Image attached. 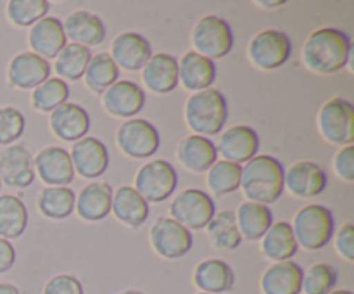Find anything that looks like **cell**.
<instances>
[{
  "label": "cell",
  "mask_w": 354,
  "mask_h": 294,
  "mask_svg": "<svg viewBox=\"0 0 354 294\" xmlns=\"http://www.w3.org/2000/svg\"><path fill=\"white\" fill-rule=\"evenodd\" d=\"M334 169L342 180H346V182H353L354 180V147L353 145H346V147H342L341 151L335 154Z\"/></svg>",
  "instance_id": "cell-43"
},
{
  "label": "cell",
  "mask_w": 354,
  "mask_h": 294,
  "mask_svg": "<svg viewBox=\"0 0 354 294\" xmlns=\"http://www.w3.org/2000/svg\"><path fill=\"white\" fill-rule=\"evenodd\" d=\"M185 120L194 135L211 137L223 130L228 120V104L216 89L194 92L185 104Z\"/></svg>",
  "instance_id": "cell-3"
},
{
  "label": "cell",
  "mask_w": 354,
  "mask_h": 294,
  "mask_svg": "<svg viewBox=\"0 0 354 294\" xmlns=\"http://www.w3.org/2000/svg\"><path fill=\"white\" fill-rule=\"evenodd\" d=\"M259 6H263V7H282V6H286V2H283V0H279V2H266V0H259Z\"/></svg>",
  "instance_id": "cell-47"
},
{
  "label": "cell",
  "mask_w": 354,
  "mask_h": 294,
  "mask_svg": "<svg viewBox=\"0 0 354 294\" xmlns=\"http://www.w3.org/2000/svg\"><path fill=\"white\" fill-rule=\"evenodd\" d=\"M120 294H145V293H142V291H137V289H128V291H123V293H120Z\"/></svg>",
  "instance_id": "cell-49"
},
{
  "label": "cell",
  "mask_w": 354,
  "mask_h": 294,
  "mask_svg": "<svg viewBox=\"0 0 354 294\" xmlns=\"http://www.w3.org/2000/svg\"><path fill=\"white\" fill-rule=\"evenodd\" d=\"M259 149V135L256 134L254 128L248 125H235L228 128L225 134L220 135L216 151L218 156H223L225 161L248 163L254 156H258Z\"/></svg>",
  "instance_id": "cell-15"
},
{
  "label": "cell",
  "mask_w": 354,
  "mask_h": 294,
  "mask_svg": "<svg viewBox=\"0 0 354 294\" xmlns=\"http://www.w3.org/2000/svg\"><path fill=\"white\" fill-rule=\"evenodd\" d=\"M66 38L73 40V44L83 45V47H95L106 40V24L99 16L88 12V10H75L66 17L62 23Z\"/></svg>",
  "instance_id": "cell-22"
},
{
  "label": "cell",
  "mask_w": 354,
  "mask_h": 294,
  "mask_svg": "<svg viewBox=\"0 0 354 294\" xmlns=\"http://www.w3.org/2000/svg\"><path fill=\"white\" fill-rule=\"evenodd\" d=\"M194 52L211 59H223L234 48V31L221 17L209 14L197 21L192 30Z\"/></svg>",
  "instance_id": "cell-5"
},
{
  "label": "cell",
  "mask_w": 354,
  "mask_h": 294,
  "mask_svg": "<svg viewBox=\"0 0 354 294\" xmlns=\"http://www.w3.org/2000/svg\"><path fill=\"white\" fill-rule=\"evenodd\" d=\"M73 168L83 178H99L109 166V152L106 144L95 137H83L73 144L71 152Z\"/></svg>",
  "instance_id": "cell-16"
},
{
  "label": "cell",
  "mask_w": 354,
  "mask_h": 294,
  "mask_svg": "<svg viewBox=\"0 0 354 294\" xmlns=\"http://www.w3.org/2000/svg\"><path fill=\"white\" fill-rule=\"evenodd\" d=\"M235 218H237V225L242 239H248V241H259V239H263V235L273 225V211L270 210V206L251 203V201L242 203L239 206Z\"/></svg>",
  "instance_id": "cell-31"
},
{
  "label": "cell",
  "mask_w": 354,
  "mask_h": 294,
  "mask_svg": "<svg viewBox=\"0 0 354 294\" xmlns=\"http://www.w3.org/2000/svg\"><path fill=\"white\" fill-rule=\"evenodd\" d=\"M113 187L107 182H92L83 187L75 203L78 217L85 221H100L111 213Z\"/></svg>",
  "instance_id": "cell-27"
},
{
  "label": "cell",
  "mask_w": 354,
  "mask_h": 294,
  "mask_svg": "<svg viewBox=\"0 0 354 294\" xmlns=\"http://www.w3.org/2000/svg\"><path fill=\"white\" fill-rule=\"evenodd\" d=\"M194 284L199 287L201 293H230L235 284L234 268L227 261H223V259H204L194 270Z\"/></svg>",
  "instance_id": "cell-25"
},
{
  "label": "cell",
  "mask_w": 354,
  "mask_h": 294,
  "mask_svg": "<svg viewBox=\"0 0 354 294\" xmlns=\"http://www.w3.org/2000/svg\"><path fill=\"white\" fill-rule=\"evenodd\" d=\"M104 109L116 118H133L145 106V92L133 82L118 80L102 93Z\"/></svg>",
  "instance_id": "cell-17"
},
{
  "label": "cell",
  "mask_w": 354,
  "mask_h": 294,
  "mask_svg": "<svg viewBox=\"0 0 354 294\" xmlns=\"http://www.w3.org/2000/svg\"><path fill=\"white\" fill-rule=\"evenodd\" d=\"M83 78L92 92L104 93L120 80V68L107 52H100V54L92 55Z\"/></svg>",
  "instance_id": "cell-35"
},
{
  "label": "cell",
  "mask_w": 354,
  "mask_h": 294,
  "mask_svg": "<svg viewBox=\"0 0 354 294\" xmlns=\"http://www.w3.org/2000/svg\"><path fill=\"white\" fill-rule=\"evenodd\" d=\"M318 128L330 144L353 145L354 107L349 100L334 97L322 106L318 113Z\"/></svg>",
  "instance_id": "cell-7"
},
{
  "label": "cell",
  "mask_w": 354,
  "mask_h": 294,
  "mask_svg": "<svg viewBox=\"0 0 354 294\" xmlns=\"http://www.w3.org/2000/svg\"><path fill=\"white\" fill-rule=\"evenodd\" d=\"M48 9H50V3L47 0H10L7 3V16L12 24L26 28L44 19Z\"/></svg>",
  "instance_id": "cell-39"
},
{
  "label": "cell",
  "mask_w": 354,
  "mask_h": 294,
  "mask_svg": "<svg viewBox=\"0 0 354 294\" xmlns=\"http://www.w3.org/2000/svg\"><path fill=\"white\" fill-rule=\"evenodd\" d=\"M76 194L68 187H45L38 194V210L50 220H66L75 211Z\"/></svg>",
  "instance_id": "cell-34"
},
{
  "label": "cell",
  "mask_w": 354,
  "mask_h": 294,
  "mask_svg": "<svg viewBox=\"0 0 354 294\" xmlns=\"http://www.w3.org/2000/svg\"><path fill=\"white\" fill-rule=\"evenodd\" d=\"M328 176L318 163L297 161L283 175V187L301 199L317 197L327 189Z\"/></svg>",
  "instance_id": "cell-12"
},
{
  "label": "cell",
  "mask_w": 354,
  "mask_h": 294,
  "mask_svg": "<svg viewBox=\"0 0 354 294\" xmlns=\"http://www.w3.org/2000/svg\"><path fill=\"white\" fill-rule=\"evenodd\" d=\"M111 57L118 68L127 71H138L152 57V47L147 38L135 31H124L114 38L111 45Z\"/></svg>",
  "instance_id": "cell-18"
},
{
  "label": "cell",
  "mask_w": 354,
  "mask_h": 294,
  "mask_svg": "<svg viewBox=\"0 0 354 294\" xmlns=\"http://www.w3.org/2000/svg\"><path fill=\"white\" fill-rule=\"evenodd\" d=\"M0 187H2V180H0Z\"/></svg>",
  "instance_id": "cell-50"
},
{
  "label": "cell",
  "mask_w": 354,
  "mask_h": 294,
  "mask_svg": "<svg viewBox=\"0 0 354 294\" xmlns=\"http://www.w3.org/2000/svg\"><path fill=\"white\" fill-rule=\"evenodd\" d=\"M330 294H353V293L349 289H335V291H332Z\"/></svg>",
  "instance_id": "cell-48"
},
{
  "label": "cell",
  "mask_w": 354,
  "mask_h": 294,
  "mask_svg": "<svg viewBox=\"0 0 354 294\" xmlns=\"http://www.w3.org/2000/svg\"><path fill=\"white\" fill-rule=\"evenodd\" d=\"M50 62L35 52H21L9 64V83L14 89H37L50 78Z\"/></svg>",
  "instance_id": "cell-19"
},
{
  "label": "cell",
  "mask_w": 354,
  "mask_h": 294,
  "mask_svg": "<svg viewBox=\"0 0 354 294\" xmlns=\"http://www.w3.org/2000/svg\"><path fill=\"white\" fill-rule=\"evenodd\" d=\"M30 47L33 48L35 54L44 59L57 57L59 52L68 45L62 21L54 16H45L38 23L31 26L30 35H28Z\"/></svg>",
  "instance_id": "cell-21"
},
{
  "label": "cell",
  "mask_w": 354,
  "mask_h": 294,
  "mask_svg": "<svg viewBox=\"0 0 354 294\" xmlns=\"http://www.w3.org/2000/svg\"><path fill=\"white\" fill-rule=\"evenodd\" d=\"M16 263V249L10 241L0 237V273L9 272Z\"/></svg>",
  "instance_id": "cell-45"
},
{
  "label": "cell",
  "mask_w": 354,
  "mask_h": 294,
  "mask_svg": "<svg viewBox=\"0 0 354 294\" xmlns=\"http://www.w3.org/2000/svg\"><path fill=\"white\" fill-rule=\"evenodd\" d=\"M69 97V86L61 78H48L31 92V104L41 113H52L59 106L66 104Z\"/></svg>",
  "instance_id": "cell-38"
},
{
  "label": "cell",
  "mask_w": 354,
  "mask_h": 294,
  "mask_svg": "<svg viewBox=\"0 0 354 294\" xmlns=\"http://www.w3.org/2000/svg\"><path fill=\"white\" fill-rule=\"evenodd\" d=\"M176 158L190 172L203 173L218 161V151L207 137L189 135L176 147Z\"/></svg>",
  "instance_id": "cell-28"
},
{
  "label": "cell",
  "mask_w": 354,
  "mask_h": 294,
  "mask_svg": "<svg viewBox=\"0 0 354 294\" xmlns=\"http://www.w3.org/2000/svg\"><path fill=\"white\" fill-rule=\"evenodd\" d=\"M249 61L259 69L272 71L286 64L292 54L289 37L280 30H263L251 40L248 48Z\"/></svg>",
  "instance_id": "cell-9"
},
{
  "label": "cell",
  "mask_w": 354,
  "mask_h": 294,
  "mask_svg": "<svg viewBox=\"0 0 354 294\" xmlns=\"http://www.w3.org/2000/svg\"><path fill=\"white\" fill-rule=\"evenodd\" d=\"M50 128L64 142H78L90 130V116L80 104L66 102L50 113Z\"/></svg>",
  "instance_id": "cell-20"
},
{
  "label": "cell",
  "mask_w": 354,
  "mask_h": 294,
  "mask_svg": "<svg viewBox=\"0 0 354 294\" xmlns=\"http://www.w3.org/2000/svg\"><path fill=\"white\" fill-rule=\"evenodd\" d=\"M151 244L161 258L178 259L192 249L194 239L189 228L180 225L173 218L162 217L152 225Z\"/></svg>",
  "instance_id": "cell-11"
},
{
  "label": "cell",
  "mask_w": 354,
  "mask_h": 294,
  "mask_svg": "<svg viewBox=\"0 0 354 294\" xmlns=\"http://www.w3.org/2000/svg\"><path fill=\"white\" fill-rule=\"evenodd\" d=\"M337 284V270L330 263H315L303 277L306 294H330Z\"/></svg>",
  "instance_id": "cell-40"
},
{
  "label": "cell",
  "mask_w": 354,
  "mask_h": 294,
  "mask_svg": "<svg viewBox=\"0 0 354 294\" xmlns=\"http://www.w3.org/2000/svg\"><path fill=\"white\" fill-rule=\"evenodd\" d=\"M116 142L128 158L147 159L158 152L161 145L159 131L152 123L142 118H131L118 128Z\"/></svg>",
  "instance_id": "cell-10"
},
{
  "label": "cell",
  "mask_w": 354,
  "mask_h": 294,
  "mask_svg": "<svg viewBox=\"0 0 354 294\" xmlns=\"http://www.w3.org/2000/svg\"><path fill=\"white\" fill-rule=\"evenodd\" d=\"M142 80L154 93H169L178 86V61L171 54H156L142 68Z\"/></svg>",
  "instance_id": "cell-24"
},
{
  "label": "cell",
  "mask_w": 354,
  "mask_h": 294,
  "mask_svg": "<svg viewBox=\"0 0 354 294\" xmlns=\"http://www.w3.org/2000/svg\"><path fill=\"white\" fill-rule=\"evenodd\" d=\"M303 277V266L292 259L273 263L263 273L261 291L263 294H301Z\"/></svg>",
  "instance_id": "cell-23"
},
{
  "label": "cell",
  "mask_w": 354,
  "mask_h": 294,
  "mask_svg": "<svg viewBox=\"0 0 354 294\" xmlns=\"http://www.w3.org/2000/svg\"><path fill=\"white\" fill-rule=\"evenodd\" d=\"M26 118L12 106L0 107V145H10L23 135Z\"/></svg>",
  "instance_id": "cell-41"
},
{
  "label": "cell",
  "mask_w": 354,
  "mask_h": 294,
  "mask_svg": "<svg viewBox=\"0 0 354 294\" xmlns=\"http://www.w3.org/2000/svg\"><path fill=\"white\" fill-rule=\"evenodd\" d=\"M292 230L297 246L308 251L324 249L334 235V214L327 206L308 204L294 217Z\"/></svg>",
  "instance_id": "cell-4"
},
{
  "label": "cell",
  "mask_w": 354,
  "mask_h": 294,
  "mask_svg": "<svg viewBox=\"0 0 354 294\" xmlns=\"http://www.w3.org/2000/svg\"><path fill=\"white\" fill-rule=\"evenodd\" d=\"M33 166L47 187H68L75 180L71 156L64 147H44L33 159Z\"/></svg>",
  "instance_id": "cell-13"
},
{
  "label": "cell",
  "mask_w": 354,
  "mask_h": 294,
  "mask_svg": "<svg viewBox=\"0 0 354 294\" xmlns=\"http://www.w3.org/2000/svg\"><path fill=\"white\" fill-rule=\"evenodd\" d=\"M297 242L294 237L292 225L287 221H277L270 227V230L263 235L261 252L265 258L272 261H287L297 252Z\"/></svg>",
  "instance_id": "cell-30"
},
{
  "label": "cell",
  "mask_w": 354,
  "mask_h": 294,
  "mask_svg": "<svg viewBox=\"0 0 354 294\" xmlns=\"http://www.w3.org/2000/svg\"><path fill=\"white\" fill-rule=\"evenodd\" d=\"M351 59V38L337 28H320L303 45V62L317 75H334Z\"/></svg>",
  "instance_id": "cell-1"
},
{
  "label": "cell",
  "mask_w": 354,
  "mask_h": 294,
  "mask_svg": "<svg viewBox=\"0 0 354 294\" xmlns=\"http://www.w3.org/2000/svg\"><path fill=\"white\" fill-rule=\"evenodd\" d=\"M283 175L286 169L279 159L268 154L254 156L242 168L241 189L251 203L270 206L283 194Z\"/></svg>",
  "instance_id": "cell-2"
},
{
  "label": "cell",
  "mask_w": 354,
  "mask_h": 294,
  "mask_svg": "<svg viewBox=\"0 0 354 294\" xmlns=\"http://www.w3.org/2000/svg\"><path fill=\"white\" fill-rule=\"evenodd\" d=\"M207 235L214 248L232 251L242 244V235L239 230L237 218L232 210L220 211L213 217V220L207 223Z\"/></svg>",
  "instance_id": "cell-33"
},
{
  "label": "cell",
  "mask_w": 354,
  "mask_h": 294,
  "mask_svg": "<svg viewBox=\"0 0 354 294\" xmlns=\"http://www.w3.org/2000/svg\"><path fill=\"white\" fill-rule=\"evenodd\" d=\"M335 249H337V252L342 256V258H346L348 261H353L354 259V225L353 223L342 225V228L337 234V239H335Z\"/></svg>",
  "instance_id": "cell-44"
},
{
  "label": "cell",
  "mask_w": 354,
  "mask_h": 294,
  "mask_svg": "<svg viewBox=\"0 0 354 294\" xmlns=\"http://www.w3.org/2000/svg\"><path fill=\"white\" fill-rule=\"evenodd\" d=\"M178 185V173L166 159L149 161L138 169L135 176V190L147 203H162L175 192Z\"/></svg>",
  "instance_id": "cell-6"
},
{
  "label": "cell",
  "mask_w": 354,
  "mask_h": 294,
  "mask_svg": "<svg viewBox=\"0 0 354 294\" xmlns=\"http://www.w3.org/2000/svg\"><path fill=\"white\" fill-rule=\"evenodd\" d=\"M44 294H85L83 293V284L80 282L78 277L62 273L55 275L45 284Z\"/></svg>",
  "instance_id": "cell-42"
},
{
  "label": "cell",
  "mask_w": 354,
  "mask_h": 294,
  "mask_svg": "<svg viewBox=\"0 0 354 294\" xmlns=\"http://www.w3.org/2000/svg\"><path fill=\"white\" fill-rule=\"evenodd\" d=\"M28 227L26 204L16 196H0V237L17 239Z\"/></svg>",
  "instance_id": "cell-32"
},
{
  "label": "cell",
  "mask_w": 354,
  "mask_h": 294,
  "mask_svg": "<svg viewBox=\"0 0 354 294\" xmlns=\"http://www.w3.org/2000/svg\"><path fill=\"white\" fill-rule=\"evenodd\" d=\"M111 211L121 223L130 228H138L147 221L149 203L135 190V187L123 185L113 194Z\"/></svg>",
  "instance_id": "cell-29"
},
{
  "label": "cell",
  "mask_w": 354,
  "mask_h": 294,
  "mask_svg": "<svg viewBox=\"0 0 354 294\" xmlns=\"http://www.w3.org/2000/svg\"><path fill=\"white\" fill-rule=\"evenodd\" d=\"M199 294H207V293H199Z\"/></svg>",
  "instance_id": "cell-51"
},
{
  "label": "cell",
  "mask_w": 354,
  "mask_h": 294,
  "mask_svg": "<svg viewBox=\"0 0 354 294\" xmlns=\"http://www.w3.org/2000/svg\"><path fill=\"white\" fill-rule=\"evenodd\" d=\"M0 180L14 189H26L35 182L33 156L26 145H9L0 154Z\"/></svg>",
  "instance_id": "cell-14"
},
{
  "label": "cell",
  "mask_w": 354,
  "mask_h": 294,
  "mask_svg": "<svg viewBox=\"0 0 354 294\" xmlns=\"http://www.w3.org/2000/svg\"><path fill=\"white\" fill-rule=\"evenodd\" d=\"M173 220L189 230H201L207 227L216 214V206L209 194L201 189H185L169 204Z\"/></svg>",
  "instance_id": "cell-8"
},
{
  "label": "cell",
  "mask_w": 354,
  "mask_h": 294,
  "mask_svg": "<svg viewBox=\"0 0 354 294\" xmlns=\"http://www.w3.org/2000/svg\"><path fill=\"white\" fill-rule=\"evenodd\" d=\"M242 166L230 161H216L207 169V187L216 196H227L241 189Z\"/></svg>",
  "instance_id": "cell-37"
},
{
  "label": "cell",
  "mask_w": 354,
  "mask_h": 294,
  "mask_svg": "<svg viewBox=\"0 0 354 294\" xmlns=\"http://www.w3.org/2000/svg\"><path fill=\"white\" fill-rule=\"evenodd\" d=\"M0 294H21V293L14 284L0 282Z\"/></svg>",
  "instance_id": "cell-46"
},
{
  "label": "cell",
  "mask_w": 354,
  "mask_h": 294,
  "mask_svg": "<svg viewBox=\"0 0 354 294\" xmlns=\"http://www.w3.org/2000/svg\"><path fill=\"white\" fill-rule=\"evenodd\" d=\"M218 75L214 61L197 54V52H187L178 62V80L182 85L190 92H201V90L211 89Z\"/></svg>",
  "instance_id": "cell-26"
},
{
  "label": "cell",
  "mask_w": 354,
  "mask_h": 294,
  "mask_svg": "<svg viewBox=\"0 0 354 294\" xmlns=\"http://www.w3.org/2000/svg\"><path fill=\"white\" fill-rule=\"evenodd\" d=\"M92 59V50L88 47H83L78 44H68L59 55L55 57V73L61 76V80H76L83 78Z\"/></svg>",
  "instance_id": "cell-36"
}]
</instances>
